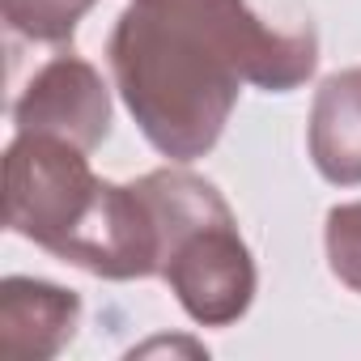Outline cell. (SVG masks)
<instances>
[{
  "instance_id": "8992f818",
  "label": "cell",
  "mask_w": 361,
  "mask_h": 361,
  "mask_svg": "<svg viewBox=\"0 0 361 361\" xmlns=\"http://www.w3.org/2000/svg\"><path fill=\"white\" fill-rule=\"evenodd\" d=\"M310 161L336 188L361 183V68H340L323 77L310 102L306 128Z\"/></svg>"
},
{
  "instance_id": "6da1fadb",
  "label": "cell",
  "mask_w": 361,
  "mask_h": 361,
  "mask_svg": "<svg viewBox=\"0 0 361 361\" xmlns=\"http://www.w3.org/2000/svg\"><path fill=\"white\" fill-rule=\"evenodd\" d=\"M106 64L145 140L170 161L204 157L238 85L289 94L319 68L310 22L272 26L251 0H132L106 39Z\"/></svg>"
},
{
  "instance_id": "3957f363",
  "label": "cell",
  "mask_w": 361,
  "mask_h": 361,
  "mask_svg": "<svg viewBox=\"0 0 361 361\" xmlns=\"http://www.w3.org/2000/svg\"><path fill=\"white\" fill-rule=\"evenodd\" d=\"M106 178L85 161V149L60 136L18 132L5 153V226L35 247L60 255L94 209Z\"/></svg>"
},
{
  "instance_id": "52a82bcc",
  "label": "cell",
  "mask_w": 361,
  "mask_h": 361,
  "mask_svg": "<svg viewBox=\"0 0 361 361\" xmlns=\"http://www.w3.org/2000/svg\"><path fill=\"white\" fill-rule=\"evenodd\" d=\"M98 5V0H0L9 30L30 39V43H47V47H68L81 18Z\"/></svg>"
},
{
  "instance_id": "277c9868",
  "label": "cell",
  "mask_w": 361,
  "mask_h": 361,
  "mask_svg": "<svg viewBox=\"0 0 361 361\" xmlns=\"http://www.w3.org/2000/svg\"><path fill=\"white\" fill-rule=\"evenodd\" d=\"M13 123L18 132L60 136L90 153L111 136V90L102 73L68 47L35 68L13 102Z\"/></svg>"
},
{
  "instance_id": "7a4b0ae2",
  "label": "cell",
  "mask_w": 361,
  "mask_h": 361,
  "mask_svg": "<svg viewBox=\"0 0 361 361\" xmlns=\"http://www.w3.org/2000/svg\"><path fill=\"white\" fill-rule=\"evenodd\" d=\"M157 226V276L183 314L200 327L238 323L259 289L255 255L238 234V217L204 174L161 166L136 178Z\"/></svg>"
},
{
  "instance_id": "5b68a950",
  "label": "cell",
  "mask_w": 361,
  "mask_h": 361,
  "mask_svg": "<svg viewBox=\"0 0 361 361\" xmlns=\"http://www.w3.org/2000/svg\"><path fill=\"white\" fill-rule=\"evenodd\" d=\"M81 327V298L51 281L9 276L0 285V357L51 361Z\"/></svg>"
},
{
  "instance_id": "ba28073f",
  "label": "cell",
  "mask_w": 361,
  "mask_h": 361,
  "mask_svg": "<svg viewBox=\"0 0 361 361\" xmlns=\"http://www.w3.org/2000/svg\"><path fill=\"white\" fill-rule=\"evenodd\" d=\"M323 247H327V268H331V276H336L344 289L361 293V200L327 209Z\"/></svg>"
}]
</instances>
